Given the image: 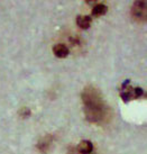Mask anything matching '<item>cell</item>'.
Listing matches in <instances>:
<instances>
[{
	"mask_svg": "<svg viewBox=\"0 0 147 154\" xmlns=\"http://www.w3.org/2000/svg\"><path fill=\"white\" fill-rule=\"evenodd\" d=\"M84 106V114L91 123H101L108 115V106L99 90L93 86H88L81 94Z\"/></svg>",
	"mask_w": 147,
	"mask_h": 154,
	"instance_id": "cell-1",
	"label": "cell"
},
{
	"mask_svg": "<svg viewBox=\"0 0 147 154\" xmlns=\"http://www.w3.org/2000/svg\"><path fill=\"white\" fill-rule=\"evenodd\" d=\"M145 96V92L142 88H134L131 87L129 80H126L122 85H121L120 88V97L122 98V100L127 103V101H130L133 99L139 98V97H144Z\"/></svg>",
	"mask_w": 147,
	"mask_h": 154,
	"instance_id": "cell-2",
	"label": "cell"
},
{
	"mask_svg": "<svg viewBox=\"0 0 147 154\" xmlns=\"http://www.w3.org/2000/svg\"><path fill=\"white\" fill-rule=\"evenodd\" d=\"M131 15L138 22L146 20V2L144 1H135L131 7Z\"/></svg>",
	"mask_w": 147,
	"mask_h": 154,
	"instance_id": "cell-3",
	"label": "cell"
},
{
	"mask_svg": "<svg viewBox=\"0 0 147 154\" xmlns=\"http://www.w3.org/2000/svg\"><path fill=\"white\" fill-rule=\"evenodd\" d=\"M53 143V136L52 135H46L45 137H43L37 144V149H38L42 153H47L50 147Z\"/></svg>",
	"mask_w": 147,
	"mask_h": 154,
	"instance_id": "cell-4",
	"label": "cell"
},
{
	"mask_svg": "<svg viewBox=\"0 0 147 154\" xmlns=\"http://www.w3.org/2000/svg\"><path fill=\"white\" fill-rule=\"evenodd\" d=\"M76 151H78L79 154H91L93 152V144L90 141H87V140L80 142Z\"/></svg>",
	"mask_w": 147,
	"mask_h": 154,
	"instance_id": "cell-5",
	"label": "cell"
},
{
	"mask_svg": "<svg viewBox=\"0 0 147 154\" xmlns=\"http://www.w3.org/2000/svg\"><path fill=\"white\" fill-rule=\"evenodd\" d=\"M53 52H54V54L57 56V57H66V56L69 55V48L66 45L64 44H56L55 46L53 47Z\"/></svg>",
	"mask_w": 147,
	"mask_h": 154,
	"instance_id": "cell-6",
	"label": "cell"
},
{
	"mask_svg": "<svg viewBox=\"0 0 147 154\" xmlns=\"http://www.w3.org/2000/svg\"><path fill=\"white\" fill-rule=\"evenodd\" d=\"M90 24H91L90 16H86V15H84V16H78V18H76V25H78L79 27L83 28V29L89 28Z\"/></svg>",
	"mask_w": 147,
	"mask_h": 154,
	"instance_id": "cell-7",
	"label": "cell"
},
{
	"mask_svg": "<svg viewBox=\"0 0 147 154\" xmlns=\"http://www.w3.org/2000/svg\"><path fill=\"white\" fill-rule=\"evenodd\" d=\"M107 10H108V7L106 5L98 4L92 8V15L93 16H101V15H104L107 13Z\"/></svg>",
	"mask_w": 147,
	"mask_h": 154,
	"instance_id": "cell-8",
	"label": "cell"
},
{
	"mask_svg": "<svg viewBox=\"0 0 147 154\" xmlns=\"http://www.w3.org/2000/svg\"><path fill=\"white\" fill-rule=\"evenodd\" d=\"M29 114H30V111L28 108H22V111H20V115H22V117H28Z\"/></svg>",
	"mask_w": 147,
	"mask_h": 154,
	"instance_id": "cell-9",
	"label": "cell"
}]
</instances>
